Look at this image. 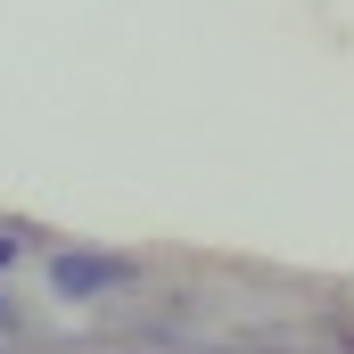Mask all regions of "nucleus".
Listing matches in <instances>:
<instances>
[{
  "mask_svg": "<svg viewBox=\"0 0 354 354\" xmlns=\"http://www.w3.org/2000/svg\"><path fill=\"white\" fill-rule=\"evenodd\" d=\"M124 256H50V288L58 297H99V288H115L124 280Z\"/></svg>",
  "mask_w": 354,
  "mask_h": 354,
  "instance_id": "obj_1",
  "label": "nucleus"
},
{
  "mask_svg": "<svg viewBox=\"0 0 354 354\" xmlns=\"http://www.w3.org/2000/svg\"><path fill=\"white\" fill-rule=\"evenodd\" d=\"M8 264H17V239H0V272H8Z\"/></svg>",
  "mask_w": 354,
  "mask_h": 354,
  "instance_id": "obj_2",
  "label": "nucleus"
}]
</instances>
